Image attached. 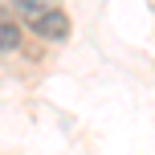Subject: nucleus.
Masks as SVG:
<instances>
[{"instance_id": "1", "label": "nucleus", "mask_w": 155, "mask_h": 155, "mask_svg": "<svg viewBox=\"0 0 155 155\" xmlns=\"http://www.w3.org/2000/svg\"><path fill=\"white\" fill-rule=\"evenodd\" d=\"M29 29H33V37H41V41H65L70 37V16H65V8H57V4H49L45 12L37 16V21H29Z\"/></svg>"}, {"instance_id": "3", "label": "nucleus", "mask_w": 155, "mask_h": 155, "mask_svg": "<svg viewBox=\"0 0 155 155\" xmlns=\"http://www.w3.org/2000/svg\"><path fill=\"white\" fill-rule=\"evenodd\" d=\"M45 8H49V4H41V0H12V4H8L4 12L12 16V21H16V16H25V21H37V16L45 12Z\"/></svg>"}, {"instance_id": "2", "label": "nucleus", "mask_w": 155, "mask_h": 155, "mask_svg": "<svg viewBox=\"0 0 155 155\" xmlns=\"http://www.w3.org/2000/svg\"><path fill=\"white\" fill-rule=\"evenodd\" d=\"M16 45H21V25L4 12V4H0V53H12Z\"/></svg>"}]
</instances>
